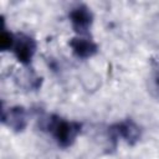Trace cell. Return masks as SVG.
<instances>
[{"label": "cell", "mask_w": 159, "mask_h": 159, "mask_svg": "<svg viewBox=\"0 0 159 159\" xmlns=\"http://www.w3.org/2000/svg\"><path fill=\"white\" fill-rule=\"evenodd\" d=\"M48 129L56 142L61 147L66 148L73 143V140L81 132V124L77 122L65 120L57 116H52L48 120Z\"/></svg>", "instance_id": "6da1fadb"}, {"label": "cell", "mask_w": 159, "mask_h": 159, "mask_svg": "<svg viewBox=\"0 0 159 159\" xmlns=\"http://www.w3.org/2000/svg\"><path fill=\"white\" fill-rule=\"evenodd\" d=\"M14 53L16 58L22 63H29L36 51V43L32 37L27 35H19L15 37L14 42Z\"/></svg>", "instance_id": "7a4b0ae2"}, {"label": "cell", "mask_w": 159, "mask_h": 159, "mask_svg": "<svg viewBox=\"0 0 159 159\" xmlns=\"http://www.w3.org/2000/svg\"><path fill=\"white\" fill-rule=\"evenodd\" d=\"M70 20L72 24V27L78 34H84L88 27L92 24V14L88 7L80 5L71 10L70 12Z\"/></svg>", "instance_id": "3957f363"}, {"label": "cell", "mask_w": 159, "mask_h": 159, "mask_svg": "<svg viewBox=\"0 0 159 159\" xmlns=\"http://www.w3.org/2000/svg\"><path fill=\"white\" fill-rule=\"evenodd\" d=\"M112 130L117 137L123 138L127 143L134 144L140 138V129L133 120H123L112 127Z\"/></svg>", "instance_id": "277c9868"}, {"label": "cell", "mask_w": 159, "mask_h": 159, "mask_svg": "<svg viewBox=\"0 0 159 159\" xmlns=\"http://www.w3.org/2000/svg\"><path fill=\"white\" fill-rule=\"evenodd\" d=\"M2 122L14 130H22L26 127V112L22 107H12L2 112Z\"/></svg>", "instance_id": "5b68a950"}, {"label": "cell", "mask_w": 159, "mask_h": 159, "mask_svg": "<svg viewBox=\"0 0 159 159\" xmlns=\"http://www.w3.org/2000/svg\"><path fill=\"white\" fill-rule=\"evenodd\" d=\"M70 46L72 47L73 53L77 57L81 58H87L93 56L97 52V45L89 40V39H84V37H75L70 41Z\"/></svg>", "instance_id": "8992f818"}, {"label": "cell", "mask_w": 159, "mask_h": 159, "mask_svg": "<svg viewBox=\"0 0 159 159\" xmlns=\"http://www.w3.org/2000/svg\"><path fill=\"white\" fill-rule=\"evenodd\" d=\"M14 42H15V37L10 32H6L4 30L1 32V36H0V47L4 51L5 50H9V48L14 47Z\"/></svg>", "instance_id": "52a82bcc"}, {"label": "cell", "mask_w": 159, "mask_h": 159, "mask_svg": "<svg viewBox=\"0 0 159 159\" xmlns=\"http://www.w3.org/2000/svg\"><path fill=\"white\" fill-rule=\"evenodd\" d=\"M155 81L159 86V60L157 61V65H155Z\"/></svg>", "instance_id": "ba28073f"}]
</instances>
